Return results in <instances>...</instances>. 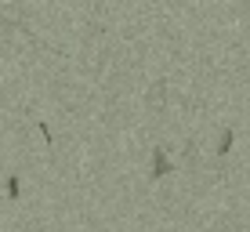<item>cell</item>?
<instances>
[{
	"mask_svg": "<svg viewBox=\"0 0 250 232\" xmlns=\"http://www.w3.org/2000/svg\"><path fill=\"white\" fill-rule=\"evenodd\" d=\"M163 174H170V160L163 149H156L152 152V178H163Z\"/></svg>",
	"mask_w": 250,
	"mask_h": 232,
	"instance_id": "1",
	"label": "cell"
},
{
	"mask_svg": "<svg viewBox=\"0 0 250 232\" xmlns=\"http://www.w3.org/2000/svg\"><path fill=\"white\" fill-rule=\"evenodd\" d=\"M232 138H236V134H232V131H221V145H218V156H229V149H232Z\"/></svg>",
	"mask_w": 250,
	"mask_h": 232,
	"instance_id": "2",
	"label": "cell"
},
{
	"mask_svg": "<svg viewBox=\"0 0 250 232\" xmlns=\"http://www.w3.org/2000/svg\"><path fill=\"white\" fill-rule=\"evenodd\" d=\"M7 196H11V200L19 196V178H7Z\"/></svg>",
	"mask_w": 250,
	"mask_h": 232,
	"instance_id": "3",
	"label": "cell"
}]
</instances>
